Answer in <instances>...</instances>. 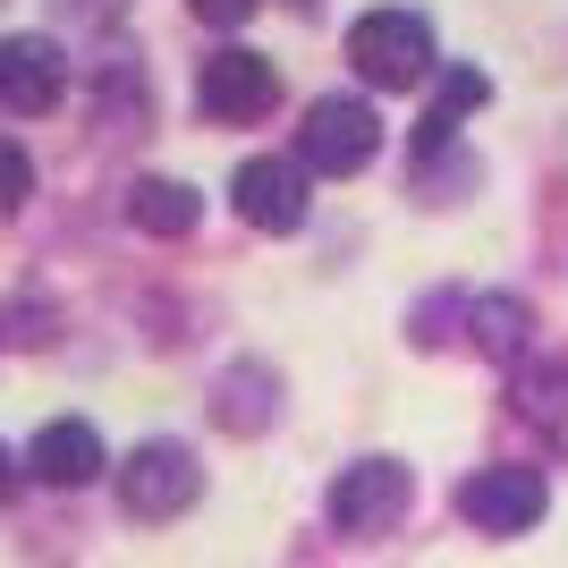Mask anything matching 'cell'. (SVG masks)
<instances>
[{
  "label": "cell",
  "mask_w": 568,
  "mask_h": 568,
  "mask_svg": "<svg viewBox=\"0 0 568 568\" xmlns=\"http://www.w3.org/2000/svg\"><path fill=\"white\" fill-rule=\"evenodd\" d=\"M26 195H34V162H26V144H18V136H0V221L18 213Z\"/></svg>",
  "instance_id": "cell-14"
},
{
  "label": "cell",
  "mask_w": 568,
  "mask_h": 568,
  "mask_svg": "<svg viewBox=\"0 0 568 568\" xmlns=\"http://www.w3.org/2000/svg\"><path fill=\"white\" fill-rule=\"evenodd\" d=\"M374 153H382V119L365 94H323L297 128V162L323 170V179H356Z\"/></svg>",
  "instance_id": "cell-2"
},
{
  "label": "cell",
  "mask_w": 568,
  "mask_h": 568,
  "mask_svg": "<svg viewBox=\"0 0 568 568\" xmlns=\"http://www.w3.org/2000/svg\"><path fill=\"white\" fill-rule=\"evenodd\" d=\"M348 60L365 85H425L433 77V26L416 18V9H365V18L348 26Z\"/></svg>",
  "instance_id": "cell-1"
},
{
  "label": "cell",
  "mask_w": 568,
  "mask_h": 568,
  "mask_svg": "<svg viewBox=\"0 0 568 568\" xmlns=\"http://www.w3.org/2000/svg\"><path fill=\"white\" fill-rule=\"evenodd\" d=\"M195 493H204V467H195L187 442H136L128 467H119V509L128 518H179Z\"/></svg>",
  "instance_id": "cell-4"
},
{
  "label": "cell",
  "mask_w": 568,
  "mask_h": 568,
  "mask_svg": "<svg viewBox=\"0 0 568 568\" xmlns=\"http://www.w3.org/2000/svg\"><path fill=\"white\" fill-rule=\"evenodd\" d=\"M230 195H237V221H246V230H272V237L306 230V204H314V195H306V170L281 162V153H255V162H237Z\"/></svg>",
  "instance_id": "cell-7"
},
{
  "label": "cell",
  "mask_w": 568,
  "mask_h": 568,
  "mask_svg": "<svg viewBox=\"0 0 568 568\" xmlns=\"http://www.w3.org/2000/svg\"><path fill=\"white\" fill-rule=\"evenodd\" d=\"M518 416L551 425L568 442V365H544V374H518Z\"/></svg>",
  "instance_id": "cell-13"
},
{
  "label": "cell",
  "mask_w": 568,
  "mask_h": 568,
  "mask_svg": "<svg viewBox=\"0 0 568 568\" xmlns=\"http://www.w3.org/2000/svg\"><path fill=\"white\" fill-rule=\"evenodd\" d=\"M60 85H69V60H60L51 34H9V43H0V111L43 119L51 102H60Z\"/></svg>",
  "instance_id": "cell-8"
},
{
  "label": "cell",
  "mask_w": 568,
  "mask_h": 568,
  "mask_svg": "<svg viewBox=\"0 0 568 568\" xmlns=\"http://www.w3.org/2000/svg\"><path fill=\"white\" fill-rule=\"evenodd\" d=\"M407 500H416V467H399V458H356V467H339L323 518H332L339 535H390V526L407 518Z\"/></svg>",
  "instance_id": "cell-3"
},
{
  "label": "cell",
  "mask_w": 568,
  "mask_h": 568,
  "mask_svg": "<svg viewBox=\"0 0 568 568\" xmlns=\"http://www.w3.org/2000/svg\"><path fill=\"white\" fill-rule=\"evenodd\" d=\"M9 467H18V458H9V450H0V500H9Z\"/></svg>",
  "instance_id": "cell-16"
},
{
  "label": "cell",
  "mask_w": 568,
  "mask_h": 568,
  "mask_svg": "<svg viewBox=\"0 0 568 568\" xmlns=\"http://www.w3.org/2000/svg\"><path fill=\"white\" fill-rule=\"evenodd\" d=\"M484 94H493V77H484V69H450V77H442V94H433V111H425V153H433V144H450V128Z\"/></svg>",
  "instance_id": "cell-12"
},
{
  "label": "cell",
  "mask_w": 568,
  "mask_h": 568,
  "mask_svg": "<svg viewBox=\"0 0 568 568\" xmlns=\"http://www.w3.org/2000/svg\"><path fill=\"white\" fill-rule=\"evenodd\" d=\"M272 102H281V69H272L263 51H246V43L213 51V60L195 69V111L221 119V128H246V119H263Z\"/></svg>",
  "instance_id": "cell-5"
},
{
  "label": "cell",
  "mask_w": 568,
  "mask_h": 568,
  "mask_svg": "<svg viewBox=\"0 0 568 568\" xmlns=\"http://www.w3.org/2000/svg\"><path fill=\"white\" fill-rule=\"evenodd\" d=\"M544 509H551L544 467H475L467 484H458V518H467L475 535H526Z\"/></svg>",
  "instance_id": "cell-6"
},
{
  "label": "cell",
  "mask_w": 568,
  "mask_h": 568,
  "mask_svg": "<svg viewBox=\"0 0 568 568\" xmlns=\"http://www.w3.org/2000/svg\"><path fill=\"white\" fill-rule=\"evenodd\" d=\"M467 332H475V348H484V356L509 365V356H526V306H518V297H475Z\"/></svg>",
  "instance_id": "cell-11"
},
{
  "label": "cell",
  "mask_w": 568,
  "mask_h": 568,
  "mask_svg": "<svg viewBox=\"0 0 568 568\" xmlns=\"http://www.w3.org/2000/svg\"><path fill=\"white\" fill-rule=\"evenodd\" d=\"M255 9H263V0H195V18H204V26H246Z\"/></svg>",
  "instance_id": "cell-15"
},
{
  "label": "cell",
  "mask_w": 568,
  "mask_h": 568,
  "mask_svg": "<svg viewBox=\"0 0 568 568\" xmlns=\"http://www.w3.org/2000/svg\"><path fill=\"white\" fill-rule=\"evenodd\" d=\"M128 221L153 237H187L195 221H204V195L187 187V179H136L128 187Z\"/></svg>",
  "instance_id": "cell-10"
},
{
  "label": "cell",
  "mask_w": 568,
  "mask_h": 568,
  "mask_svg": "<svg viewBox=\"0 0 568 568\" xmlns=\"http://www.w3.org/2000/svg\"><path fill=\"white\" fill-rule=\"evenodd\" d=\"M26 467L43 475V484H60V493H77V484L102 475V433L85 425V416H60V425H43L26 442Z\"/></svg>",
  "instance_id": "cell-9"
}]
</instances>
